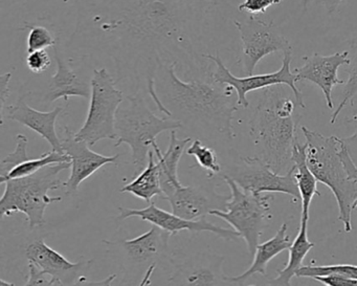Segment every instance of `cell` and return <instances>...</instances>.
I'll use <instances>...</instances> for the list:
<instances>
[{
    "label": "cell",
    "mask_w": 357,
    "mask_h": 286,
    "mask_svg": "<svg viewBox=\"0 0 357 286\" xmlns=\"http://www.w3.org/2000/svg\"><path fill=\"white\" fill-rule=\"evenodd\" d=\"M214 3L208 0H109L98 12L80 14L75 35L101 33L114 38L112 52L126 78L145 79L150 96L160 66L167 57L183 56L197 61V41L202 24Z\"/></svg>",
    "instance_id": "6da1fadb"
},
{
    "label": "cell",
    "mask_w": 357,
    "mask_h": 286,
    "mask_svg": "<svg viewBox=\"0 0 357 286\" xmlns=\"http://www.w3.org/2000/svg\"><path fill=\"white\" fill-rule=\"evenodd\" d=\"M177 63L162 64L156 73L153 101L158 110L183 126L204 125L233 139L234 114L239 110L235 89L218 84L212 76L206 80H181L175 73Z\"/></svg>",
    "instance_id": "7a4b0ae2"
},
{
    "label": "cell",
    "mask_w": 357,
    "mask_h": 286,
    "mask_svg": "<svg viewBox=\"0 0 357 286\" xmlns=\"http://www.w3.org/2000/svg\"><path fill=\"white\" fill-rule=\"evenodd\" d=\"M285 85L265 89L250 121V131L258 156L275 173L285 174L298 142L302 116L296 114V98Z\"/></svg>",
    "instance_id": "3957f363"
},
{
    "label": "cell",
    "mask_w": 357,
    "mask_h": 286,
    "mask_svg": "<svg viewBox=\"0 0 357 286\" xmlns=\"http://www.w3.org/2000/svg\"><path fill=\"white\" fill-rule=\"evenodd\" d=\"M306 139L307 164L319 183L327 186L338 206V220L346 233L352 231L353 204L357 197V181L349 177L342 158V139L324 137L307 127H301Z\"/></svg>",
    "instance_id": "277c9868"
},
{
    "label": "cell",
    "mask_w": 357,
    "mask_h": 286,
    "mask_svg": "<svg viewBox=\"0 0 357 286\" xmlns=\"http://www.w3.org/2000/svg\"><path fill=\"white\" fill-rule=\"evenodd\" d=\"M70 168V163H60L45 167L30 176L6 181L5 192L0 198L1 216L22 213L31 229L45 225L47 206L62 200L61 196H50L49 192L63 186L60 173Z\"/></svg>",
    "instance_id": "5b68a950"
},
{
    "label": "cell",
    "mask_w": 357,
    "mask_h": 286,
    "mask_svg": "<svg viewBox=\"0 0 357 286\" xmlns=\"http://www.w3.org/2000/svg\"><path fill=\"white\" fill-rule=\"evenodd\" d=\"M179 128H183L181 122L154 114L143 96L137 93L128 96L116 112L114 147L127 144L131 150V163L141 170L148 163L149 152L153 150L158 135Z\"/></svg>",
    "instance_id": "8992f818"
},
{
    "label": "cell",
    "mask_w": 357,
    "mask_h": 286,
    "mask_svg": "<svg viewBox=\"0 0 357 286\" xmlns=\"http://www.w3.org/2000/svg\"><path fill=\"white\" fill-rule=\"evenodd\" d=\"M231 190V196L225 204V210H213L210 215L227 221L243 238L248 253L254 256L257 246L260 243L261 235L267 223L273 218L271 194H252L244 191L231 177L223 174Z\"/></svg>",
    "instance_id": "52a82bcc"
},
{
    "label": "cell",
    "mask_w": 357,
    "mask_h": 286,
    "mask_svg": "<svg viewBox=\"0 0 357 286\" xmlns=\"http://www.w3.org/2000/svg\"><path fill=\"white\" fill-rule=\"evenodd\" d=\"M116 83L106 68L93 70L89 114L80 130L75 133L78 141L86 142L91 147L102 140L116 141V112L125 100Z\"/></svg>",
    "instance_id": "ba28073f"
},
{
    "label": "cell",
    "mask_w": 357,
    "mask_h": 286,
    "mask_svg": "<svg viewBox=\"0 0 357 286\" xmlns=\"http://www.w3.org/2000/svg\"><path fill=\"white\" fill-rule=\"evenodd\" d=\"M204 58L216 64V72L212 74L213 80L218 84L227 85V86L233 87L235 89L236 93H237L238 105L240 107L246 108L250 105L246 96L250 91L268 89V87L277 86V85H285V86L289 87L290 91L294 93L298 107L306 108L304 95L296 85L298 81V76L290 70L292 51L284 53L282 66L278 72L273 73V74L252 75V76L245 77L234 76L223 63L219 53H217L216 56L206 54Z\"/></svg>",
    "instance_id": "9c48e42d"
},
{
    "label": "cell",
    "mask_w": 357,
    "mask_h": 286,
    "mask_svg": "<svg viewBox=\"0 0 357 286\" xmlns=\"http://www.w3.org/2000/svg\"><path fill=\"white\" fill-rule=\"evenodd\" d=\"M234 24L241 36L242 57L240 60L242 72L252 76L257 64L271 54L292 51L289 41L283 36L275 22H265L255 15L244 22L234 20Z\"/></svg>",
    "instance_id": "30bf717a"
},
{
    "label": "cell",
    "mask_w": 357,
    "mask_h": 286,
    "mask_svg": "<svg viewBox=\"0 0 357 286\" xmlns=\"http://www.w3.org/2000/svg\"><path fill=\"white\" fill-rule=\"evenodd\" d=\"M171 234L153 225L149 231L133 239L119 241L103 240L107 248L119 255L123 266L127 271L149 269L160 263H170L172 257L169 255V240Z\"/></svg>",
    "instance_id": "8fae6325"
},
{
    "label": "cell",
    "mask_w": 357,
    "mask_h": 286,
    "mask_svg": "<svg viewBox=\"0 0 357 286\" xmlns=\"http://www.w3.org/2000/svg\"><path fill=\"white\" fill-rule=\"evenodd\" d=\"M244 191L252 194L282 193L301 202L300 191L294 176V168L285 174L275 173L259 156L242 158L239 166L227 174Z\"/></svg>",
    "instance_id": "7c38bea8"
},
{
    "label": "cell",
    "mask_w": 357,
    "mask_h": 286,
    "mask_svg": "<svg viewBox=\"0 0 357 286\" xmlns=\"http://www.w3.org/2000/svg\"><path fill=\"white\" fill-rule=\"evenodd\" d=\"M225 257L206 250L183 260L171 258L172 265L168 286H225L229 284L223 273Z\"/></svg>",
    "instance_id": "4fadbf2b"
},
{
    "label": "cell",
    "mask_w": 357,
    "mask_h": 286,
    "mask_svg": "<svg viewBox=\"0 0 357 286\" xmlns=\"http://www.w3.org/2000/svg\"><path fill=\"white\" fill-rule=\"evenodd\" d=\"M119 210H120L119 220H125L130 217H139V218L168 232L171 236L176 235L181 231H189L194 232V233L210 232L227 241L241 238L235 229L219 227V225L206 220V218L199 219V220H188L174 213H169L158 208L155 202H149V206L145 209H128L120 206Z\"/></svg>",
    "instance_id": "5bb4252c"
},
{
    "label": "cell",
    "mask_w": 357,
    "mask_h": 286,
    "mask_svg": "<svg viewBox=\"0 0 357 286\" xmlns=\"http://www.w3.org/2000/svg\"><path fill=\"white\" fill-rule=\"evenodd\" d=\"M62 148L64 153L70 158V175L63 183L66 193L68 195L76 194L83 181L95 174L102 167L116 164L120 158V154L107 156L93 151L86 142L78 141L75 137V133L68 127H66Z\"/></svg>",
    "instance_id": "9a60e30c"
},
{
    "label": "cell",
    "mask_w": 357,
    "mask_h": 286,
    "mask_svg": "<svg viewBox=\"0 0 357 286\" xmlns=\"http://www.w3.org/2000/svg\"><path fill=\"white\" fill-rule=\"evenodd\" d=\"M229 198L217 194L214 188L181 185L162 200L170 202L174 214L188 220H199L210 215L211 211H225Z\"/></svg>",
    "instance_id": "2e32d148"
},
{
    "label": "cell",
    "mask_w": 357,
    "mask_h": 286,
    "mask_svg": "<svg viewBox=\"0 0 357 286\" xmlns=\"http://www.w3.org/2000/svg\"><path fill=\"white\" fill-rule=\"evenodd\" d=\"M301 68L294 70L298 81L307 80L317 84L325 96L326 104L329 110H333L332 91L335 85L344 84V81L338 78L337 72L340 66L350 64L348 51L335 53L333 55L323 56L314 54L312 56H304Z\"/></svg>",
    "instance_id": "e0dca14e"
},
{
    "label": "cell",
    "mask_w": 357,
    "mask_h": 286,
    "mask_svg": "<svg viewBox=\"0 0 357 286\" xmlns=\"http://www.w3.org/2000/svg\"><path fill=\"white\" fill-rule=\"evenodd\" d=\"M26 257L29 262L36 265L41 271L66 286H74L84 276L83 271L93 263V260L70 262L63 255L47 246L43 239L31 242L26 246Z\"/></svg>",
    "instance_id": "ac0fdd59"
},
{
    "label": "cell",
    "mask_w": 357,
    "mask_h": 286,
    "mask_svg": "<svg viewBox=\"0 0 357 286\" xmlns=\"http://www.w3.org/2000/svg\"><path fill=\"white\" fill-rule=\"evenodd\" d=\"M62 112V106H58L51 112H39L29 106L24 97H22L15 105L8 110L7 118L38 133L51 145L53 151L64 153L62 140L59 139L56 131V121Z\"/></svg>",
    "instance_id": "d6986e66"
},
{
    "label": "cell",
    "mask_w": 357,
    "mask_h": 286,
    "mask_svg": "<svg viewBox=\"0 0 357 286\" xmlns=\"http://www.w3.org/2000/svg\"><path fill=\"white\" fill-rule=\"evenodd\" d=\"M57 72L51 79L49 89L45 97L47 104L53 103L63 98L66 102L70 97H81L91 99V82L83 80L75 70H73L58 54V49H54Z\"/></svg>",
    "instance_id": "ffe728a7"
},
{
    "label": "cell",
    "mask_w": 357,
    "mask_h": 286,
    "mask_svg": "<svg viewBox=\"0 0 357 286\" xmlns=\"http://www.w3.org/2000/svg\"><path fill=\"white\" fill-rule=\"evenodd\" d=\"M291 244L290 236L288 235V225L284 223L273 238L263 242V243H259V246H257L256 253L254 255V261H252L250 269H246L241 275L235 276V277L227 276V281L229 283L242 284L252 276L257 275V273L266 276L268 263L273 258H275L278 255L283 253L284 250H289Z\"/></svg>",
    "instance_id": "44dd1931"
},
{
    "label": "cell",
    "mask_w": 357,
    "mask_h": 286,
    "mask_svg": "<svg viewBox=\"0 0 357 286\" xmlns=\"http://www.w3.org/2000/svg\"><path fill=\"white\" fill-rule=\"evenodd\" d=\"M190 142H191V137L178 139L176 130H172L168 150L165 153H162L158 143L154 144L153 151L158 156V164L160 167V185L162 190V196L160 197L162 200L183 185L179 181L177 170H178L179 160Z\"/></svg>",
    "instance_id": "7402d4cb"
},
{
    "label": "cell",
    "mask_w": 357,
    "mask_h": 286,
    "mask_svg": "<svg viewBox=\"0 0 357 286\" xmlns=\"http://www.w3.org/2000/svg\"><path fill=\"white\" fill-rule=\"evenodd\" d=\"M291 160L294 181L300 191L301 202H302L301 217L309 219L311 202L315 195L319 196L321 193L317 191L319 181H317L307 164L306 144L296 142L292 150Z\"/></svg>",
    "instance_id": "603a6c76"
},
{
    "label": "cell",
    "mask_w": 357,
    "mask_h": 286,
    "mask_svg": "<svg viewBox=\"0 0 357 286\" xmlns=\"http://www.w3.org/2000/svg\"><path fill=\"white\" fill-rule=\"evenodd\" d=\"M307 229H308V218L301 217L298 235L294 238L291 246L288 250L289 256H288L287 263L283 269L279 271L277 277L269 282L271 286H291L292 278L296 276L301 267L304 266L303 261L315 246L313 242L309 241Z\"/></svg>",
    "instance_id": "cb8c5ba5"
},
{
    "label": "cell",
    "mask_w": 357,
    "mask_h": 286,
    "mask_svg": "<svg viewBox=\"0 0 357 286\" xmlns=\"http://www.w3.org/2000/svg\"><path fill=\"white\" fill-rule=\"evenodd\" d=\"M122 193H130L135 197L145 202H151L152 198L162 197V190L160 185V167L154 160V151L151 150L148 156L147 166L130 183H126L120 190Z\"/></svg>",
    "instance_id": "d4e9b609"
},
{
    "label": "cell",
    "mask_w": 357,
    "mask_h": 286,
    "mask_svg": "<svg viewBox=\"0 0 357 286\" xmlns=\"http://www.w3.org/2000/svg\"><path fill=\"white\" fill-rule=\"evenodd\" d=\"M60 163H70V158L66 153L52 151L47 152L37 158H28L24 162L14 167L6 176L0 177V183H5L6 181L11 179H22V177L30 176L40 171L45 167L51 165L60 164Z\"/></svg>",
    "instance_id": "484cf974"
},
{
    "label": "cell",
    "mask_w": 357,
    "mask_h": 286,
    "mask_svg": "<svg viewBox=\"0 0 357 286\" xmlns=\"http://www.w3.org/2000/svg\"><path fill=\"white\" fill-rule=\"evenodd\" d=\"M349 45V58H350V64L347 68L349 74L348 81L344 83V89H342V101H340L338 107H336L335 112L332 114L330 119V123L334 124L340 116V112L344 110V107L350 104L351 107H354L355 99L357 96V35L353 38L347 41Z\"/></svg>",
    "instance_id": "4316f807"
},
{
    "label": "cell",
    "mask_w": 357,
    "mask_h": 286,
    "mask_svg": "<svg viewBox=\"0 0 357 286\" xmlns=\"http://www.w3.org/2000/svg\"><path fill=\"white\" fill-rule=\"evenodd\" d=\"M324 276H340V277L357 279L356 264H315V261H311L309 264L304 265L298 269L296 277L311 278Z\"/></svg>",
    "instance_id": "83f0119b"
},
{
    "label": "cell",
    "mask_w": 357,
    "mask_h": 286,
    "mask_svg": "<svg viewBox=\"0 0 357 286\" xmlns=\"http://www.w3.org/2000/svg\"><path fill=\"white\" fill-rule=\"evenodd\" d=\"M187 154L196 158L198 166L208 172L210 179L221 172V165L216 151L213 148L204 146L200 140H194L192 145L187 149Z\"/></svg>",
    "instance_id": "f1b7e54d"
},
{
    "label": "cell",
    "mask_w": 357,
    "mask_h": 286,
    "mask_svg": "<svg viewBox=\"0 0 357 286\" xmlns=\"http://www.w3.org/2000/svg\"><path fill=\"white\" fill-rule=\"evenodd\" d=\"M26 28H30L28 41H26L28 54L43 51L49 47H55L56 39L47 28L43 26L26 27Z\"/></svg>",
    "instance_id": "f546056e"
},
{
    "label": "cell",
    "mask_w": 357,
    "mask_h": 286,
    "mask_svg": "<svg viewBox=\"0 0 357 286\" xmlns=\"http://www.w3.org/2000/svg\"><path fill=\"white\" fill-rule=\"evenodd\" d=\"M28 137L24 135H16V147L12 153L8 154L0 163V177L6 176L14 167L28 160Z\"/></svg>",
    "instance_id": "4dcf8cb0"
},
{
    "label": "cell",
    "mask_w": 357,
    "mask_h": 286,
    "mask_svg": "<svg viewBox=\"0 0 357 286\" xmlns=\"http://www.w3.org/2000/svg\"><path fill=\"white\" fill-rule=\"evenodd\" d=\"M24 286H66L51 276L41 271L36 265L29 262V277Z\"/></svg>",
    "instance_id": "1f68e13d"
},
{
    "label": "cell",
    "mask_w": 357,
    "mask_h": 286,
    "mask_svg": "<svg viewBox=\"0 0 357 286\" xmlns=\"http://www.w3.org/2000/svg\"><path fill=\"white\" fill-rule=\"evenodd\" d=\"M156 265H152L147 271H145L143 279L139 282V286H148L151 284V278L153 275L154 271H155ZM116 279V273H112L109 277L106 279L102 280V281H89L85 276H82L80 279L78 280L74 286H112V282Z\"/></svg>",
    "instance_id": "d6a6232c"
},
{
    "label": "cell",
    "mask_w": 357,
    "mask_h": 286,
    "mask_svg": "<svg viewBox=\"0 0 357 286\" xmlns=\"http://www.w3.org/2000/svg\"><path fill=\"white\" fill-rule=\"evenodd\" d=\"M52 60L49 53L45 50L29 54L26 57V66L31 72L35 74H41L51 68Z\"/></svg>",
    "instance_id": "836d02e7"
},
{
    "label": "cell",
    "mask_w": 357,
    "mask_h": 286,
    "mask_svg": "<svg viewBox=\"0 0 357 286\" xmlns=\"http://www.w3.org/2000/svg\"><path fill=\"white\" fill-rule=\"evenodd\" d=\"M282 1L284 0H244L238 9L239 11L250 13V15H257L265 13L268 8L279 5Z\"/></svg>",
    "instance_id": "e575fe53"
},
{
    "label": "cell",
    "mask_w": 357,
    "mask_h": 286,
    "mask_svg": "<svg viewBox=\"0 0 357 286\" xmlns=\"http://www.w3.org/2000/svg\"><path fill=\"white\" fill-rule=\"evenodd\" d=\"M11 78V73H7L0 77V120H1V124H3V121H5L6 102L10 96L9 84Z\"/></svg>",
    "instance_id": "d590c367"
},
{
    "label": "cell",
    "mask_w": 357,
    "mask_h": 286,
    "mask_svg": "<svg viewBox=\"0 0 357 286\" xmlns=\"http://www.w3.org/2000/svg\"><path fill=\"white\" fill-rule=\"evenodd\" d=\"M340 158H342V164H344L349 177L353 181H357V166L351 156L344 140H342V148H340Z\"/></svg>",
    "instance_id": "8d00e7d4"
},
{
    "label": "cell",
    "mask_w": 357,
    "mask_h": 286,
    "mask_svg": "<svg viewBox=\"0 0 357 286\" xmlns=\"http://www.w3.org/2000/svg\"><path fill=\"white\" fill-rule=\"evenodd\" d=\"M315 281L321 282L326 286H357V279L340 277V276H324L314 278Z\"/></svg>",
    "instance_id": "74e56055"
},
{
    "label": "cell",
    "mask_w": 357,
    "mask_h": 286,
    "mask_svg": "<svg viewBox=\"0 0 357 286\" xmlns=\"http://www.w3.org/2000/svg\"><path fill=\"white\" fill-rule=\"evenodd\" d=\"M312 1L317 5L323 6L328 14H333L337 11L338 8L342 3H344V0H312Z\"/></svg>",
    "instance_id": "f35d334b"
},
{
    "label": "cell",
    "mask_w": 357,
    "mask_h": 286,
    "mask_svg": "<svg viewBox=\"0 0 357 286\" xmlns=\"http://www.w3.org/2000/svg\"><path fill=\"white\" fill-rule=\"evenodd\" d=\"M0 286H15L11 282L6 281V280L1 279L0 280Z\"/></svg>",
    "instance_id": "ab89813d"
},
{
    "label": "cell",
    "mask_w": 357,
    "mask_h": 286,
    "mask_svg": "<svg viewBox=\"0 0 357 286\" xmlns=\"http://www.w3.org/2000/svg\"><path fill=\"white\" fill-rule=\"evenodd\" d=\"M301 1H302L303 7L307 8L308 3H310V1H312V0H301Z\"/></svg>",
    "instance_id": "60d3db41"
},
{
    "label": "cell",
    "mask_w": 357,
    "mask_h": 286,
    "mask_svg": "<svg viewBox=\"0 0 357 286\" xmlns=\"http://www.w3.org/2000/svg\"><path fill=\"white\" fill-rule=\"evenodd\" d=\"M353 210L357 211V197L355 198L354 204H353Z\"/></svg>",
    "instance_id": "b9f144b4"
},
{
    "label": "cell",
    "mask_w": 357,
    "mask_h": 286,
    "mask_svg": "<svg viewBox=\"0 0 357 286\" xmlns=\"http://www.w3.org/2000/svg\"><path fill=\"white\" fill-rule=\"evenodd\" d=\"M353 121H354V122L356 123L357 126V116H353Z\"/></svg>",
    "instance_id": "7bdbcfd3"
},
{
    "label": "cell",
    "mask_w": 357,
    "mask_h": 286,
    "mask_svg": "<svg viewBox=\"0 0 357 286\" xmlns=\"http://www.w3.org/2000/svg\"><path fill=\"white\" fill-rule=\"evenodd\" d=\"M64 3H68V1H70V0H63Z\"/></svg>",
    "instance_id": "ee69618b"
},
{
    "label": "cell",
    "mask_w": 357,
    "mask_h": 286,
    "mask_svg": "<svg viewBox=\"0 0 357 286\" xmlns=\"http://www.w3.org/2000/svg\"><path fill=\"white\" fill-rule=\"evenodd\" d=\"M248 286H257V285H248Z\"/></svg>",
    "instance_id": "f6af8a7d"
}]
</instances>
